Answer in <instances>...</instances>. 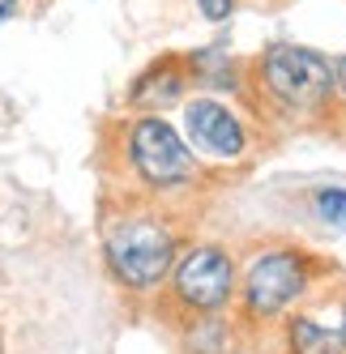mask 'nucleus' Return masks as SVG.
<instances>
[{"mask_svg": "<svg viewBox=\"0 0 346 354\" xmlns=\"http://www.w3.org/2000/svg\"><path fill=\"white\" fill-rule=\"evenodd\" d=\"M167 290L192 316H222L231 312L235 290H239V265L222 243H188L180 248L176 265L167 273Z\"/></svg>", "mask_w": 346, "mask_h": 354, "instance_id": "obj_6", "label": "nucleus"}, {"mask_svg": "<svg viewBox=\"0 0 346 354\" xmlns=\"http://www.w3.org/2000/svg\"><path fill=\"white\" fill-rule=\"evenodd\" d=\"M188 94H192L188 56L167 52V56L150 60V64H145L137 77H133L125 103H129V111H167V107H180Z\"/></svg>", "mask_w": 346, "mask_h": 354, "instance_id": "obj_7", "label": "nucleus"}, {"mask_svg": "<svg viewBox=\"0 0 346 354\" xmlns=\"http://www.w3.org/2000/svg\"><path fill=\"white\" fill-rule=\"evenodd\" d=\"M282 337H286V354H346V333L342 328L320 324L308 312L282 316Z\"/></svg>", "mask_w": 346, "mask_h": 354, "instance_id": "obj_8", "label": "nucleus"}, {"mask_svg": "<svg viewBox=\"0 0 346 354\" xmlns=\"http://www.w3.org/2000/svg\"><path fill=\"white\" fill-rule=\"evenodd\" d=\"M334 94H338V107L346 111V52L334 56Z\"/></svg>", "mask_w": 346, "mask_h": 354, "instance_id": "obj_11", "label": "nucleus"}, {"mask_svg": "<svg viewBox=\"0 0 346 354\" xmlns=\"http://www.w3.org/2000/svg\"><path fill=\"white\" fill-rule=\"evenodd\" d=\"M0 354H5V333H0Z\"/></svg>", "mask_w": 346, "mask_h": 354, "instance_id": "obj_14", "label": "nucleus"}, {"mask_svg": "<svg viewBox=\"0 0 346 354\" xmlns=\"http://www.w3.org/2000/svg\"><path fill=\"white\" fill-rule=\"evenodd\" d=\"M316 282V261L304 248H261L248 257V265H239V312L253 324H274L291 316L295 303H304V295Z\"/></svg>", "mask_w": 346, "mask_h": 354, "instance_id": "obj_4", "label": "nucleus"}, {"mask_svg": "<svg viewBox=\"0 0 346 354\" xmlns=\"http://www.w3.org/2000/svg\"><path fill=\"white\" fill-rule=\"evenodd\" d=\"M342 333H346V320H342Z\"/></svg>", "mask_w": 346, "mask_h": 354, "instance_id": "obj_15", "label": "nucleus"}, {"mask_svg": "<svg viewBox=\"0 0 346 354\" xmlns=\"http://www.w3.org/2000/svg\"><path fill=\"white\" fill-rule=\"evenodd\" d=\"M192 5H197V17L210 21V26H227L235 13V0H192Z\"/></svg>", "mask_w": 346, "mask_h": 354, "instance_id": "obj_10", "label": "nucleus"}, {"mask_svg": "<svg viewBox=\"0 0 346 354\" xmlns=\"http://www.w3.org/2000/svg\"><path fill=\"white\" fill-rule=\"evenodd\" d=\"M180 133L197 158L214 167H244L257 149L253 124L231 98L222 94H188L180 103Z\"/></svg>", "mask_w": 346, "mask_h": 354, "instance_id": "obj_5", "label": "nucleus"}, {"mask_svg": "<svg viewBox=\"0 0 346 354\" xmlns=\"http://www.w3.org/2000/svg\"><path fill=\"white\" fill-rule=\"evenodd\" d=\"M180 231L163 214L125 209L103 231V265L111 282L129 295H154L167 286V273L180 257Z\"/></svg>", "mask_w": 346, "mask_h": 354, "instance_id": "obj_3", "label": "nucleus"}, {"mask_svg": "<svg viewBox=\"0 0 346 354\" xmlns=\"http://www.w3.org/2000/svg\"><path fill=\"white\" fill-rule=\"evenodd\" d=\"M21 13V0H0V26H5V21H13Z\"/></svg>", "mask_w": 346, "mask_h": 354, "instance_id": "obj_12", "label": "nucleus"}, {"mask_svg": "<svg viewBox=\"0 0 346 354\" xmlns=\"http://www.w3.org/2000/svg\"><path fill=\"white\" fill-rule=\"evenodd\" d=\"M120 154L133 184L150 196H180L206 180V167L188 149L180 124L163 111H133L120 124Z\"/></svg>", "mask_w": 346, "mask_h": 354, "instance_id": "obj_2", "label": "nucleus"}, {"mask_svg": "<svg viewBox=\"0 0 346 354\" xmlns=\"http://www.w3.org/2000/svg\"><path fill=\"white\" fill-rule=\"evenodd\" d=\"M257 5H278V0H257Z\"/></svg>", "mask_w": 346, "mask_h": 354, "instance_id": "obj_13", "label": "nucleus"}, {"mask_svg": "<svg viewBox=\"0 0 346 354\" xmlns=\"http://www.w3.org/2000/svg\"><path fill=\"white\" fill-rule=\"evenodd\" d=\"M244 98H253L257 111L291 124V129L329 124L338 115L334 60L308 43L269 39L244 64Z\"/></svg>", "mask_w": 346, "mask_h": 354, "instance_id": "obj_1", "label": "nucleus"}, {"mask_svg": "<svg viewBox=\"0 0 346 354\" xmlns=\"http://www.w3.org/2000/svg\"><path fill=\"white\" fill-rule=\"evenodd\" d=\"M312 209H316V218L325 222L329 231H342L346 235V188H316Z\"/></svg>", "mask_w": 346, "mask_h": 354, "instance_id": "obj_9", "label": "nucleus"}]
</instances>
